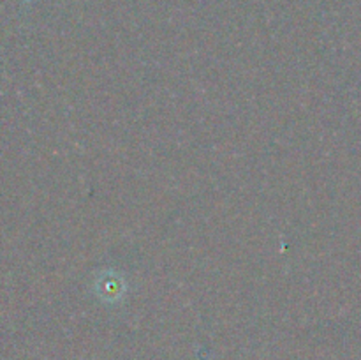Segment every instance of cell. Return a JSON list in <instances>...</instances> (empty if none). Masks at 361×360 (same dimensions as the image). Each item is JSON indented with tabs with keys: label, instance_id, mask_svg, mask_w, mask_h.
<instances>
[{
	"label": "cell",
	"instance_id": "cell-1",
	"mask_svg": "<svg viewBox=\"0 0 361 360\" xmlns=\"http://www.w3.org/2000/svg\"><path fill=\"white\" fill-rule=\"evenodd\" d=\"M97 295L102 300L115 302V300L123 296V281L122 277L115 275L113 272H106V275H101L97 281Z\"/></svg>",
	"mask_w": 361,
	"mask_h": 360
}]
</instances>
